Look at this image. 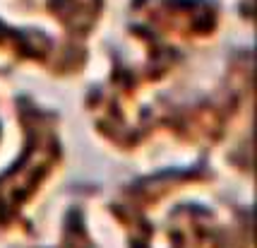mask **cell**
Listing matches in <instances>:
<instances>
[{
  "label": "cell",
  "instance_id": "cell-1",
  "mask_svg": "<svg viewBox=\"0 0 257 248\" xmlns=\"http://www.w3.org/2000/svg\"><path fill=\"white\" fill-rule=\"evenodd\" d=\"M56 248H96L89 236V231H87V222H84V214H82L79 207H72L65 214L63 238H60V246Z\"/></svg>",
  "mask_w": 257,
  "mask_h": 248
}]
</instances>
